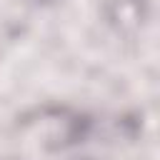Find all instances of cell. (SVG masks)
Listing matches in <instances>:
<instances>
[{
  "label": "cell",
  "mask_w": 160,
  "mask_h": 160,
  "mask_svg": "<svg viewBox=\"0 0 160 160\" xmlns=\"http://www.w3.org/2000/svg\"><path fill=\"white\" fill-rule=\"evenodd\" d=\"M0 160H20V158H12V155H0Z\"/></svg>",
  "instance_id": "2"
},
{
  "label": "cell",
  "mask_w": 160,
  "mask_h": 160,
  "mask_svg": "<svg viewBox=\"0 0 160 160\" xmlns=\"http://www.w3.org/2000/svg\"><path fill=\"white\" fill-rule=\"evenodd\" d=\"M78 160H95V158H78Z\"/></svg>",
  "instance_id": "3"
},
{
  "label": "cell",
  "mask_w": 160,
  "mask_h": 160,
  "mask_svg": "<svg viewBox=\"0 0 160 160\" xmlns=\"http://www.w3.org/2000/svg\"><path fill=\"white\" fill-rule=\"evenodd\" d=\"M148 20L145 0H110L108 2V22L125 35L138 32Z\"/></svg>",
  "instance_id": "1"
}]
</instances>
